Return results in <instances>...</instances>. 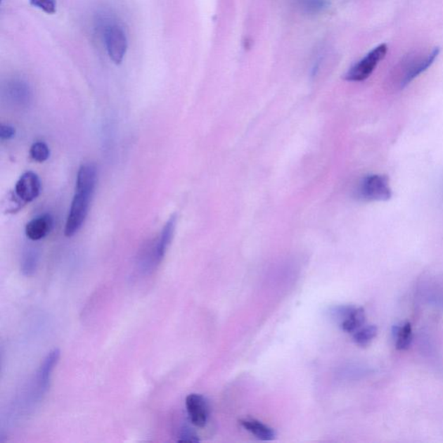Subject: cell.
<instances>
[{
	"instance_id": "obj_1",
	"label": "cell",
	"mask_w": 443,
	"mask_h": 443,
	"mask_svg": "<svg viewBox=\"0 0 443 443\" xmlns=\"http://www.w3.org/2000/svg\"><path fill=\"white\" fill-rule=\"evenodd\" d=\"M103 39L108 56L115 65H121L129 46L124 29L115 23L108 24L103 30Z\"/></svg>"
},
{
	"instance_id": "obj_2",
	"label": "cell",
	"mask_w": 443,
	"mask_h": 443,
	"mask_svg": "<svg viewBox=\"0 0 443 443\" xmlns=\"http://www.w3.org/2000/svg\"><path fill=\"white\" fill-rule=\"evenodd\" d=\"M92 198L93 194L76 191L65 224V233L68 238L76 235L81 230L88 216Z\"/></svg>"
},
{
	"instance_id": "obj_3",
	"label": "cell",
	"mask_w": 443,
	"mask_h": 443,
	"mask_svg": "<svg viewBox=\"0 0 443 443\" xmlns=\"http://www.w3.org/2000/svg\"><path fill=\"white\" fill-rule=\"evenodd\" d=\"M359 197L367 201H388L392 197L387 176L368 175L362 179L359 189Z\"/></svg>"
},
{
	"instance_id": "obj_4",
	"label": "cell",
	"mask_w": 443,
	"mask_h": 443,
	"mask_svg": "<svg viewBox=\"0 0 443 443\" xmlns=\"http://www.w3.org/2000/svg\"><path fill=\"white\" fill-rule=\"evenodd\" d=\"M388 47L385 44L378 45L370 51L365 58L357 63L345 75V80L349 82H363L373 74L379 62L385 58Z\"/></svg>"
},
{
	"instance_id": "obj_5",
	"label": "cell",
	"mask_w": 443,
	"mask_h": 443,
	"mask_svg": "<svg viewBox=\"0 0 443 443\" xmlns=\"http://www.w3.org/2000/svg\"><path fill=\"white\" fill-rule=\"evenodd\" d=\"M41 181L35 172H25L15 186V197L23 204L35 200L39 196Z\"/></svg>"
},
{
	"instance_id": "obj_6",
	"label": "cell",
	"mask_w": 443,
	"mask_h": 443,
	"mask_svg": "<svg viewBox=\"0 0 443 443\" xmlns=\"http://www.w3.org/2000/svg\"><path fill=\"white\" fill-rule=\"evenodd\" d=\"M186 406L193 425L203 428L206 425L209 416L207 401L200 394H190L186 397Z\"/></svg>"
},
{
	"instance_id": "obj_7",
	"label": "cell",
	"mask_w": 443,
	"mask_h": 443,
	"mask_svg": "<svg viewBox=\"0 0 443 443\" xmlns=\"http://www.w3.org/2000/svg\"><path fill=\"white\" fill-rule=\"evenodd\" d=\"M6 96L11 103L18 107H27L32 101V90L27 82L22 79H13L6 85Z\"/></svg>"
},
{
	"instance_id": "obj_8",
	"label": "cell",
	"mask_w": 443,
	"mask_h": 443,
	"mask_svg": "<svg viewBox=\"0 0 443 443\" xmlns=\"http://www.w3.org/2000/svg\"><path fill=\"white\" fill-rule=\"evenodd\" d=\"M176 221H177V217L174 214L165 224L159 238L155 241V248H153V259H155L157 264H159L163 260L168 247L170 246L172 238H174Z\"/></svg>"
},
{
	"instance_id": "obj_9",
	"label": "cell",
	"mask_w": 443,
	"mask_h": 443,
	"mask_svg": "<svg viewBox=\"0 0 443 443\" xmlns=\"http://www.w3.org/2000/svg\"><path fill=\"white\" fill-rule=\"evenodd\" d=\"M52 227H53V219L49 214H44L26 224L25 234L32 241H39L51 232Z\"/></svg>"
},
{
	"instance_id": "obj_10",
	"label": "cell",
	"mask_w": 443,
	"mask_h": 443,
	"mask_svg": "<svg viewBox=\"0 0 443 443\" xmlns=\"http://www.w3.org/2000/svg\"><path fill=\"white\" fill-rule=\"evenodd\" d=\"M96 183L97 170L95 165H82L77 172L76 191L94 195Z\"/></svg>"
},
{
	"instance_id": "obj_11",
	"label": "cell",
	"mask_w": 443,
	"mask_h": 443,
	"mask_svg": "<svg viewBox=\"0 0 443 443\" xmlns=\"http://www.w3.org/2000/svg\"><path fill=\"white\" fill-rule=\"evenodd\" d=\"M60 357V351L58 349H54L51 351L44 360L43 365L41 366L39 378V388L41 394H44L47 392L48 386L50 385V380L52 371H53L56 364L58 362Z\"/></svg>"
},
{
	"instance_id": "obj_12",
	"label": "cell",
	"mask_w": 443,
	"mask_h": 443,
	"mask_svg": "<svg viewBox=\"0 0 443 443\" xmlns=\"http://www.w3.org/2000/svg\"><path fill=\"white\" fill-rule=\"evenodd\" d=\"M440 54V48H435L431 53L428 55L422 61L418 62L416 65H413L405 74V76L401 82V88L406 87L408 84L429 69L433 65L435 59Z\"/></svg>"
},
{
	"instance_id": "obj_13",
	"label": "cell",
	"mask_w": 443,
	"mask_h": 443,
	"mask_svg": "<svg viewBox=\"0 0 443 443\" xmlns=\"http://www.w3.org/2000/svg\"><path fill=\"white\" fill-rule=\"evenodd\" d=\"M239 423L244 429L253 434L255 437L260 439V440L271 441L276 437V432L271 428L257 421V420L243 419L240 420Z\"/></svg>"
},
{
	"instance_id": "obj_14",
	"label": "cell",
	"mask_w": 443,
	"mask_h": 443,
	"mask_svg": "<svg viewBox=\"0 0 443 443\" xmlns=\"http://www.w3.org/2000/svg\"><path fill=\"white\" fill-rule=\"evenodd\" d=\"M365 310L361 309V307H359V309L354 307L348 316L341 322V328L345 332L355 333L362 328V326L365 324Z\"/></svg>"
},
{
	"instance_id": "obj_15",
	"label": "cell",
	"mask_w": 443,
	"mask_h": 443,
	"mask_svg": "<svg viewBox=\"0 0 443 443\" xmlns=\"http://www.w3.org/2000/svg\"><path fill=\"white\" fill-rule=\"evenodd\" d=\"M394 339L396 340V347L399 350H406L410 347L412 341V331L411 324L395 326L393 329Z\"/></svg>"
},
{
	"instance_id": "obj_16",
	"label": "cell",
	"mask_w": 443,
	"mask_h": 443,
	"mask_svg": "<svg viewBox=\"0 0 443 443\" xmlns=\"http://www.w3.org/2000/svg\"><path fill=\"white\" fill-rule=\"evenodd\" d=\"M39 262V253L34 249L25 251L22 259V271L25 276H31L36 271Z\"/></svg>"
},
{
	"instance_id": "obj_17",
	"label": "cell",
	"mask_w": 443,
	"mask_h": 443,
	"mask_svg": "<svg viewBox=\"0 0 443 443\" xmlns=\"http://www.w3.org/2000/svg\"><path fill=\"white\" fill-rule=\"evenodd\" d=\"M378 329L375 326H368L366 328H361L356 331L354 335V340L356 344L360 347H366L371 341L376 337Z\"/></svg>"
},
{
	"instance_id": "obj_18",
	"label": "cell",
	"mask_w": 443,
	"mask_h": 443,
	"mask_svg": "<svg viewBox=\"0 0 443 443\" xmlns=\"http://www.w3.org/2000/svg\"><path fill=\"white\" fill-rule=\"evenodd\" d=\"M30 155L37 162L43 163L50 158V148L43 141L35 142L30 149Z\"/></svg>"
},
{
	"instance_id": "obj_19",
	"label": "cell",
	"mask_w": 443,
	"mask_h": 443,
	"mask_svg": "<svg viewBox=\"0 0 443 443\" xmlns=\"http://www.w3.org/2000/svg\"><path fill=\"white\" fill-rule=\"evenodd\" d=\"M299 6L306 13L316 14L326 8L328 0H298Z\"/></svg>"
},
{
	"instance_id": "obj_20",
	"label": "cell",
	"mask_w": 443,
	"mask_h": 443,
	"mask_svg": "<svg viewBox=\"0 0 443 443\" xmlns=\"http://www.w3.org/2000/svg\"><path fill=\"white\" fill-rule=\"evenodd\" d=\"M30 4L45 13L52 15L56 13V0H30Z\"/></svg>"
},
{
	"instance_id": "obj_21",
	"label": "cell",
	"mask_w": 443,
	"mask_h": 443,
	"mask_svg": "<svg viewBox=\"0 0 443 443\" xmlns=\"http://www.w3.org/2000/svg\"><path fill=\"white\" fill-rule=\"evenodd\" d=\"M179 442H198L200 439L189 428H184L180 433Z\"/></svg>"
},
{
	"instance_id": "obj_22",
	"label": "cell",
	"mask_w": 443,
	"mask_h": 443,
	"mask_svg": "<svg viewBox=\"0 0 443 443\" xmlns=\"http://www.w3.org/2000/svg\"><path fill=\"white\" fill-rule=\"evenodd\" d=\"M16 130L13 127L9 125H2L0 127V138L2 141H9L15 137Z\"/></svg>"
}]
</instances>
